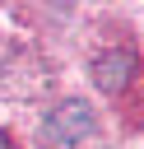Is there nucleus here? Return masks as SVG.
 I'll return each instance as SVG.
<instances>
[{
	"instance_id": "1",
	"label": "nucleus",
	"mask_w": 144,
	"mask_h": 149,
	"mask_svg": "<svg viewBox=\"0 0 144 149\" xmlns=\"http://www.w3.org/2000/svg\"><path fill=\"white\" fill-rule=\"evenodd\" d=\"M93 130H98V116H93V107L79 102V98L60 102V107L42 121V140H46V144H79V140H88Z\"/></svg>"
},
{
	"instance_id": "2",
	"label": "nucleus",
	"mask_w": 144,
	"mask_h": 149,
	"mask_svg": "<svg viewBox=\"0 0 144 149\" xmlns=\"http://www.w3.org/2000/svg\"><path fill=\"white\" fill-rule=\"evenodd\" d=\"M130 74H135V56L130 51H102L93 61V79H98L102 93H121L130 84Z\"/></svg>"
},
{
	"instance_id": "3",
	"label": "nucleus",
	"mask_w": 144,
	"mask_h": 149,
	"mask_svg": "<svg viewBox=\"0 0 144 149\" xmlns=\"http://www.w3.org/2000/svg\"><path fill=\"white\" fill-rule=\"evenodd\" d=\"M0 149H9V135H5V130H0Z\"/></svg>"
}]
</instances>
